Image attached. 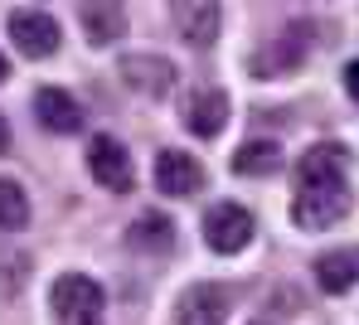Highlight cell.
I'll list each match as a JSON object with an SVG mask.
<instances>
[{
  "mask_svg": "<svg viewBox=\"0 0 359 325\" xmlns=\"http://www.w3.org/2000/svg\"><path fill=\"white\" fill-rule=\"evenodd\" d=\"M316 272V286L325 296H345L350 286H359V248H335V253H320L311 262Z\"/></svg>",
  "mask_w": 359,
  "mask_h": 325,
  "instance_id": "cell-15",
  "label": "cell"
},
{
  "mask_svg": "<svg viewBox=\"0 0 359 325\" xmlns=\"http://www.w3.org/2000/svg\"><path fill=\"white\" fill-rule=\"evenodd\" d=\"M5 78H10V59L0 54V83H5Z\"/></svg>",
  "mask_w": 359,
  "mask_h": 325,
  "instance_id": "cell-20",
  "label": "cell"
},
{
  "mask_svg": "<svg viewBox=\"0 0 359 325\" xmlns=\"http://www.w3.org/2000/svg\"><path fill=\"white\" fill-rule=\"evenodd\" d=\"M170 25L189 49H214L224 29V10L219 0H170Z\"/></svg>",
  "mask_w": 359,
  "mask_h": 325,
  "instance_id": "cell-9",
  "label": "cell"
},
{
  "mask_svg": "<svg viewBox=\"0 0 359 325\" xmlns=\"http://www.w3.org/2000/svg\"><path fill=\"white\" fill-rule=\"evenodd\" d=\"M49 311H54V325H102L107 296H102V286L93 277L63 272L59 282L49 286Z\"/></svg>",
  "mask_w": 359,
  "mask_h": 325,
  "instance_id": "cell-2",
  "label": "cell"
},
{
  "mask_svg": "<svg viewBox=\"0 0 359 325\" xmlns=\"http://www.w3.org/2000/svg\"><path fill=\"white\" fill-rule=\"evenodd\" d=\"M180 122H184L189 136L214 141L219 131L229 127V97H224L219 88H209V83H194V88L184 92V102H180Z\"/></svg>",
  "mask_w": 359,
  "mask_h": 325,
  "instance_id": "cell-5",
  "label": "cell"
},
{
  "mask_svg": "<svg viewBox=\"0 0 359 325\" xmlns=\"http://www.w3.org/2000/svg\"><path fill=\"white\" fill-rule=\"evenodd\" d=\"M252 325H267V321H252Z\"/></svg>",
  "mask_w": 359,
  "mask_h": 325,
  "instance_id": "cell-21",
  "label": "cell"
},
{
  "mask_svg": "<svg viewBox=\"0 0 359 325\" xmlns=\"http://www.w3.org/2000/svg\"><path fill=\"white\" fill-rule=\"evenodd\" d=\"M156 190L161 195H170V199H189V195H199L204 190V165L189 155V151H161L156 155Z\"/></svg>",
  "mask_w": 359,
  "mask_h": 325,
  "instance_id": "cell-11",
  "label": "cell"
},
{
  "mask_svg": "<svg viewBox=\"0 0 359 325\" xmlns=\"http://www.w3.org/2000/svg\"><path fill=\"white\" fill-rule=\"evenodd\" d=\"M25 223H29V195H25V185L0 175V233H20Z\"/></svg>",
  "mask_w": 359,
  "mask_h": 325,
  "instance_id": "cell-17",
  "label": "cell"
},
{
  "mask_svg": "<svg viewBox=\"0 0 359 325\" xmlns=\"http://www.w3.org/2000/svg\"><path fill=\"white\" fill-rule=\"evenodd\" d=\"M34 117H39V127L54 131V136H73V131H83V107H78V97L73 92H63V88H39L34 92Z\"/></svg>",
  "mask_w": 359,
  "mask_h": 325,
  "instance_id": "cell-14",
  "label": "cell"
},
{
  "mask_svg": "<svg viewBox=\"0 0 359 325\" xmlns=\"http://www.w3.org/2000/svg\"><path fill=\"white\" fill-rule=\"evenodd\" d=\"M5 146H10V122L0 117V151H5Z\"/></svg>",
  "mask_w": 359,
  "mask_h": 325,
  "instance_id": "cell-19",
  "label": "cell"
},
{
  "mask_svg": "<svg viewBox=\"0 0 359 325\" xmlns=\"http://www.w3.org/2000/svg\"><path fill=\"white\" fill-rule=\"evenodd\" d=\"M350 214V151L335 141L306 146L292 170V223L320 233Z\"/></svg>",
  "mask_w": 359,
  "mask_h": 325,
  "instance_id": "cell-1",
  "label": "cell"
},
{
  "mask_svg": "<svg viewBox=\"0 0 359 325\" xmlns=\"http://www.w3.org/2000/svg\"><path fill=\"white\" fill-rule=\"evenodd\" d=\"M311 49H316V25L311 20H292L287 29H282V39L267 49V54H257L252 59V73L257 78H277V73H292L311 59Z\"/></svg>",
  "mask_w": 359,
  "mask_h": 325,
  "instance_id": "cell-4",
  "label": "cell"
},
{
  "mask_svg": "<svg viewBox=\"0 0 359 325\" xmlns=\"http://www.w3.org/2000/svg\"><path fill=\"white\" fill-rule=\"evenodd\" d=\"M88 170H93V180L107 195H131V185H136L131 155H126V146H121L117 136H93L88 141Z\"/></svg>",
  "mask_w": 359,
  "mask_h": 325,
  "instance_id": "cell-8",
  "label": "cell"
},
{
  "mask_svg": "<svg viewBox=\"0 0 359 325\" xmlns=\"http://www.w3.org/2000/svg\"><path fill=\"white\" fill-rule=\"evenodd\" d=\"M126 248L141 253V258H165V253H175V219H170V214H156V209L136 214L131 228H126Z\"/></svg>",
  "mask_w": 359,
  "mask_h": 325,
  "instance_id": "cell-13",
  "label": "cell"
},
{
  "mask_svg": "<svg viewBox=\"0 0 359 325\" xmlns=\"http://www.w3.org/2000/svg\"><path fill=\"white\" fill-rule=\"evenodd\" d=\"M345 88H350V92H355V97H359V59H355V64H350V68H345Z\"/></svg>",
  "mask_w": 359,
  "mask_h": 325,
  "instance_id": "cell-18",
  "label": "cell"
},
{
  "mask_svg": "<svg viewBox=\"0 0 359 325\" xmlns=\"http://www.w3.org/2000/svg\"><path fill=\"white\" fill-rule=\"evenodd\" d=\"M229 165H233V175L267 180V175H277V170H282V146H277V141H243Z\"/></svg>",
  "mask_w": 359,
  "mask_h": 325,
  "instance_id": "cell-16",
  "label": "cell"
},
{
  "mask_svg": "<svg viewBox=\"0 0 359 325\" xmlns=\"http://www.w3.org/2000/svg\"><path fill=\"white\" fill-rule=\"evenodd\" d=\"M117 78L131 88V92H141V97H151V102H161V97H170L175 92V64L165 59V54H126L117 64Z\"/></svg>",
  "mask_w": 359,
  "mask_h": 325,
  "instance_id": "cell-6",
  "label": "cell"
},
{
  "mask_svg": "<svg viewBox=\"0 0 359 325\" xmlns=\"http://www.w3.org/2000/svg\"><path fill=\"white\" fill-rule=\"evenodd\" d=\"M252 233H257V219H252V209L248 204H214L209 214H204V243L214 248V253H224V258H233L243 253L248 243H252Z\"/></svg>",
  "mask_w": 359,
  "mask_h": 325,
  "instance_id": "cell-3",
  "label": "cell"
},
{
  "mask_svg": "<svg viewBox=\"0 0 359 325\" xmlns=\"http://www.w3.org/2000/svg\"><path fill=\"white\" fill-rule=\"evenodd\" d=\"M10 39L25 59H54L63 44V29L49 10H15L10 15Z\"/></svg>",
  "mask_w": 359,
  "mask_h": 325,
  "instance_id": "cell-7",
  "label": "cell"
},
{
  "mask_svg": "<svg viewBox=\"0 0 359 325\" xmlns=\"http://www.w3.org/2000/svg\"><path fill=\"white\" fill-rule=\"evenodd\" d=\"M229 311H233V291L219 286V282H194L184 296H180V325H229Z\"/></svg>",
  "mask_w": 359,
  "mask_h": 325,
  "instance_id": "cell-10",
  "label": "cell"
},
{
  "mask_svg": "<svg viewBox=\"0 0 359 325\" xmlns=\"http://www.w3.org/2000/svg\"><path fill=\"white\" fill-rule=\"evenodd\" d=\"M78 25L93 49H107L126 34V5L121 0H78Z\"/></svg>",
  "mask_w": 359,
  "mask_h": 325,
  "instance_id": "cell-12",
  "label": "cell"
}]
</instances>
